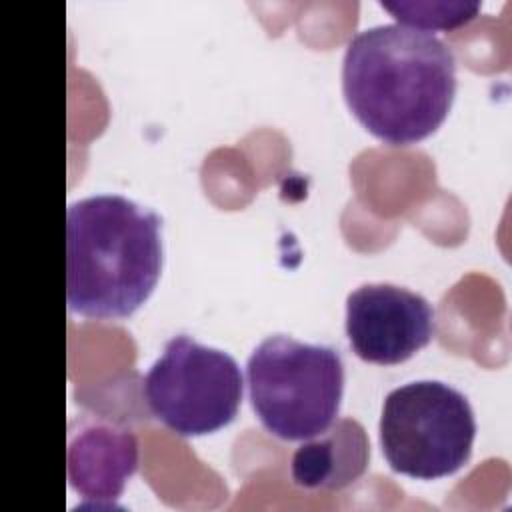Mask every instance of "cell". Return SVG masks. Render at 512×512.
<instances>
[{
    "instance_id": "9",
    "label": "cell",
    "mask_w": 512,
    "mask_h": 512,
    "mask_svg": "<svg viewBox=\"0 0 512 512\" xmlns=\"http://www.w3.org/2000/svg\"><path fill=\"white\" fill-rule=\"evenodd\" d=\"M398 24L432 32L436 28H456L478 12V2H382Z\"/></svg>"
},
{
    "instance_id": "6",
    "label": "cell",
    "mask_w": 512,
    "mask_h": 512,
    "mask_svg": "<svg viewBox=\"0 0 512 512\" xmlns=\"http://www.w3.org/2000/svg\"><path fill=\"white\" fill-rule=\"evenodd\" d=\"M346 336L358 358L398 364L434 338V308L392 282H366L346 298Z\"/></svg>"
},
{
    "instance_id": "3",
    "label": "cell",
    "mask_w": 512,
    "mask_h": 512,
    "mask_svg": "<svg viewBox=\"0 0 512 512\" xmlns=\"http://www.w3.org/2000/svg\"><path fill=\"white\" fill-rule=\"evenodd\" d=\"M246 378L258 420L282 440H308L338 416L344 362L334 346L266 336L248 356Z\"/></svg>"
},
{
    "instance_id": "2",
    "label": "cell",
    "mask_w": 512,
    "mask_h": 512,
    "mask_svg": "<svg viewBox=\"0 0 512 512\" xmlns=\"http://www.w3.org/2000/svg\"><path fill=\"white\" fill-rule=\"evenodd\" d=\"M162 270V218L122 194H96L66 210L68 308L94 320L126 318Z\"/></svg>"
},
{
    "instance_id": "8",
    "label": "cell",
    "mask_w": 512,
    "mask_h": 512,
    "mask_svg": "<svg viewBox=\"0 0 512 512\" xmlns=\"http://www.w3.org/2000/svg\"><path fill=\"white\" fill-rule=\"evenodd\" d=\"M368 460L370 440L364 426L344 416L294 450L290 474L306 490H342L366 472Z\"/></svg>"
},
{
    "instance_id": "5",
    "label": "cell",
    "mask_w": 512,
    "mask_h": 512,
    "mask_svg": "<svg viewBox=\"0 0 512 512\" xmlns=\"http://www.w3.org/2000/svg\"><path fill=\"white\" fill-rule=\"evenodd\" d=\"M150 412L180 436H204L230 424L242 402V372L224 350L178 334L144 376Z\"/></svg>"
},
{
    "instance_id": "4",
    "label": "cell",
    "mask_w": 512,
    "mask_h": 512,
    "mask_svg": "<svg viewBox=\"0 0 512 512\" xmlns=\"http://www.w3.org/2000/svg\"><path fill=\"white\" fill-rule=\"evenodd\" d=\"M378 436L394 472L436 480L468 462L476 418L460 390L440 380H414L386 394Z\"/></svg>"
},
{
    "instance_id": "7",
    "label": "cell",
    "mask_w": 512,
    "mask_h": 512,
    "mask_svg": "<svg viewBox=\"0 0 512 512\" xmlns=\"http://www.w3.org/2000/svg\"><path fill=\"white\" fill-rule=\"evenodd\" d=\"M138 468V442L128 428L90 424L70 436L68 480L88 500H116Z\"/></svg>"
},
{
    "instance_id": "1",
    "label": "cell",
    "mask_w": 512,
    "mask_h": 512,
    "mask_svg": "<svg viewBox=\"0 0 512 512\" xmlns=\"http://www.w3.org/2000/svg\"><path fill=\"white\" fill-rule=\"evenodd\" d=\"M342 92L370 134L394 146L414 144L448 116L456 58L432 32L398 22L368 26L346 44Z\"/></svg>"
}]
</instances>
